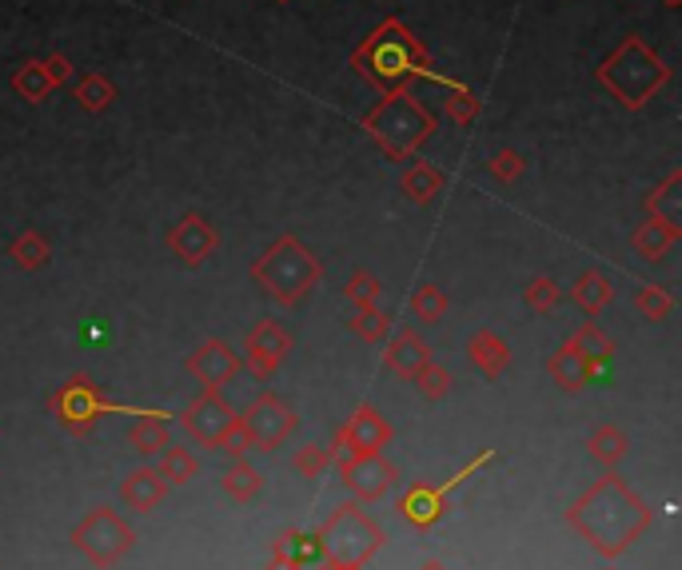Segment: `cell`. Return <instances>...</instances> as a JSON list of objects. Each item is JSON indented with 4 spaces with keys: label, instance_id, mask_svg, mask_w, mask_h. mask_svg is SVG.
Here are the masks:
<instances>
[{
    "label": "cell",
    "instance_id": "obj_1",
    "mask_svg": "<svg viewBox=\"0 0 682 570\" xmlns=\"http://www.w3.org/2000/svg\"><path fill=\"white\" fill-rule=\"evenodd\" d=\"M351 68H355V76H363V80H367L371 88H379V92H391V88H399V84H411L415 76H419V80H435V84H443L447 92L459 88V80L439 76V72L431 68V52L419 44V36H415L399 16H387V20H379V24L367 32V40L351 52Z\"/></svg>",
    "mask_w": 682,
    "mask_h": 570
},
{
    "label": "cell",
    "instance_id": "obj_2",
    "mask_svg": "<svg viewBox=\"0 0 682 570\" xmlns=\"http://www.w3.org/2000/svg\"><path fill=\"white\" fill-rule=\"evenodd\" d=\"M595 76L627 112H639L671 84V64L643 36H623V44L595 68Z\"/></svg>",
    "mask_w": 682,
    "mask_h": 570
},
{
    "label": "cell",
    "instance_id": "obj_3",
    "mask_svg": "<svg viewBox=\"0 0 682 570\" xmlns=\"http://www.w3.org/2000/svg\"><path fill=\"white\" fill-rule=\"evenodd\" d=\"M383 100L363 116V132L383 148V156L391 160H411L415 148L439 128L435 112L419 104V96L411 92V84H399L391 92H379Z\"/></svg>",
    "mask_w": 682,
    "mask_h": 570
},
{
    "label": "cell",
    "instance_id": "obj_4",
    "mask_svg": "<svg viewBox=\"0 0 682 570\" xmlns=\"http://www.w3.org/2000/svg\"><path fill=\"white\" fill-rule=\"evenodd\" d=\"M627 507H639V499L623 487V479L619 475H607L599 487H591V495H583L571 511H591V519L587 515H579V519H571L603 555H619V551H627L631 547V539L647 527V523H627V515L619 519V511H627Z\"/></svg>",
    "mask_w": 682,
    "mask_h": 570
},
{
    "label": "cell",
    "instance_id": "obj_5",
    "mask_svg": "<svg viewBox=\"0 0 682 570\" xmlns=\"http://www.w3.org/2000/svg\"><path fill=\"white\" fill-rule=\"evenodd\" d=\"M324 268L320 260L296 240V236H280L256 264H252V280L264 287L276 303L296 307L312 287L320 284Z\"/></svg>",
    "mask_w": 682,
    "mask_h": 570
},
{
    "label": "cell",
    "instance_id": "obj_6",
    "mask_svg": "<svg viewBox=\"0 0 682 570\" xmlns=\"http://www.w3.org/2000/svg\"><path fill=\"white\" fill-rule=\"evenodd\" d=\"M320 539H324V551H328L332 563H367V559L383 547V531H379L355 503L340 507V511L320 527Z\"/></svg>",
    "mask_w": 682,
    "mask_h": 570
},
{
    "label": "cell",
    "instance_id": "obj_7",
    "mask_svg": "<svg viewBox=\"0 0 682 570\" xmlns=\"http://www.w3.org/2000/svg\"><path fill=\"white\" fill-rule=\"evenodd\" d=\"M72 543H76L80 555H88L92 567L104 570V567H112V563H120V559L132 551V527H128L120 515L96 507L92 515L80 519V527L72 531Z\"/></svg>",
    "mask_w": 682,
    "mask_h": 570
},
{
    "label": "cell",
    "instance_id": "obj_8",
    "mask_svg": "<svg viewBox=\"0 0 682 570\" xmlns=\"http://www.w3.org/2000/svg\"><path fill=\"white\" fill-rule=\"evenodd\" d=\"M48 407H52V415H56L68 431H76V435H88L92 423H96L100 415H108V403L100 399V391H96L84 375L68 379V383L48 399Z\"/></svg>",
    "mask_w": 682,
    "mask_h": 570
},
{
    "label": "cell",
    "instance_id": "obj_9",
    "mask_svg": "<svg viewBox=\"0 0 682 570\" xmlns=\"http://www.w3.org/2000/svg\"><path fill=\"white\" fill-rule=\"evenodd\" d=\"M391 439V427L387 419L375 411V407H359L340 431H336V451H332V463L343 459H363V455H379Z\"/></svg>",
    "mask_w": 682,
    "mask_h": 570
},
{
    "label": "cell",
    "instance_id": "obj_10",
    "mask_svg": "<svg viewBox=\"0 0 682 570\" xmlns=\"http://www.w3.org/2000/svg\"><path fill=\"white\" fill-rule=\"evenodd\" d=\"M240 427L248 431L252 447H260V451H276V447L292 435L296 415H292V407H288L284 399H276V395L268 391V395H260V399H256V403L240 415Z\"/></svg>",
    "mask_w": 682,
    "mask_h": 570
},
{
    "label": "cell",
    "instance_id": "obj_11",
    "mask_svg": "<svg viewBox=\"0 0 682 570\" xmlns=\"http://www.w3.org/2000/svg\"><path fill=\"white\" fill-rule=\"evenodd\" d=\"M288 351H292V335L276 319H260L244 343V359H248L256 379H272L276 367L288 359Z\"/></svg>",
    "mask_w": 682,
    "mask_h": 570
},
{
    "label": "cell",
    "instance_id": "obj_12",
    "mask_svg": "<svg viewBox=\"0 0 682 570\" xmlns=\"http://www.w3.org/2000/svg\"><path fill=\"white\" fill-rule=\"evenodd\" d=\"M232 423H236V411L224 403L220 391H200L184 411V427L200 447H216Z\"/></svg>",
    "mask_w": 682,
    "mask_h": 570
},
{
    "label": "cell",
    "instance_id": "obj_13",
    "mask_svg": "<svg viewBox=\"0 0 682 570\" xmlns=\"http://www.w3.org/2000/svg\"><path fill=\"white\" fill-rule=\"evenodd\" d=\"M168 248L180 256V264L200 268L204 260H212V256H216L220 236H216V228H212L200 212H188V216H184V220L168 232Z\"/></svg>",
    "mask_w": 682,
    "mask_h": 570
},
{
    "label": "cell",
    "instance_id": "obj_14",
    "mask_svg": "<svg viewBox=\"0 0 682 570\" xmlns=\"http://www.w3.org/2000/svg\"><path fill=\"white\" fill-rule=\"evenodd\" d=\"M188 371L204 383V391H224V383L240 375V355L224 339H208L188 355Z\"/></svg>",
    "mask_w": 682,
    "mask_h": 570
},
{
    "label": "cell",
    "instance_id": "obj_15",
    "mask_svg": "<svg viewBox=\"0 0 682 570\" xmlns=\"http://www.w3.org/2000/svg\"><path fill=\"white\" fill-rule=\"evenodd\" d=\"M336 471L343 475V483L355 491V499H363V503H375L395 483V463H387L383 455L343 459V463H336Z\"/></svg>",
    "mask_w": 682,
    "mask_h": 570
},
{
    "label": "cell",
    "instance_id": "obj_16",
    "mask_svg": "<svg viewBox=\"0 0 682 570\" xmlns=\"http://www.w3.org/2000/svg\"><path fill=\"white\" fill-rule=\"evenodd\" d=\"M487 459H491V455H479V459H475V463H471L467 471H459V475H455V479H451L447 487H427V483H415V487H411V491L403 495V503H399V507H403V515H407V519H411L415 527H431V523H435V519L443 515L447 491H451V487H459V483H463V479H467L471 471H479V467H483Z\"/></svg>",
    "mask_w": 682,
    "mask_h": 570
},
{
    "label": "cell",
    "instance_id": "obj_17",
    "mask_svg": "<svg viewBox=\"0 0 682 570\" xmlns=\"http://www.w3.org/2000/svg\"><path fill=\"white\" fill-rule=\"evenodd\" d=\"M383 363H387V371H395L403 379H415V371L431 363V347L415 331H395L383 343Z\"/></svg>",
    "mask_w": 682,
    "mask_h": 570
},
{
    "label": "cell",
    "instance_id": "obj_18",
    "mask_svg": "<svg viewBox=\"0 0 682 570\" xmlns=\"http://www.w3.org/2000/svg\"><path fill=\"white\" fill-rule=\"evenodd\" d=\"M467 355H471V363L479 367V375H483V379H499V375L511 367V347H507L495 331H487V327L471 335Z\"/></svg>",
    "mask_w": 682,
    "mask_h": 570
},
{
    "label": "cell",
    "instance_id": "obj_19",
    "mask_svg": "<svg viewBox=\"0 0 682 570\" xmlns=\"http://www.w3.org/2000/svg\"><path fill=\"white\" fill-rule=\"evenodd\" d=\"M682 228L679 224H667V220H659V216H651L647 224H639L635 228V252L643 256V260H651V264H659V260H667V252L679 244Z\"/></svg>",
    "mask_w": 682,
    "mask_h": 570
},
{
    "label": "cell",
    "instance_id": "obj_20",
    "mask_svg": "<svg viewBox=\"0 0 682 570\" xmlns=\"http://www.w3.org/2000/svg\"><path fill=\"white\" fill-rule=\"evenodd\" d=\"M272 551H280V555H284V559H288L296 570L328 563V551H324L320 531H284V535L276 539V547H272Z\"/></svg>",
    "mask_w": 682,
    "mask_h": 570
},
{
    "label": "cell",
    "instance_id": "obj_21",
    "mask_svg": "<svg viewBox=\"0 0 682 570\" xmlns=\"http://www.w3.org/2000/svg\"><path fill=\"white\" fill-rule=\"evenodd\" d=\"M164 491H168V483L160 479L156 467H140L124 479V503L132 511H156L164 503Z\"/></svg>",
    "mask_w": 682,
    "mask_h": 570
},
{
    "label": "cell",
    "instance_id": "obj_22",
    "mask_svg": "<svg viewBox=\"0 0 682 570\" xmlns=\"http://www.w3.org/2000/svg\"><path fill=\"white\" fill-rule=\"evenodd\" d=\"M547 375H551V379H555L563 391H571V395H575V391H583V387L591 383L587 359H583V355H579L571 343H563V347H559V351L547 359Z\"/></svg>",
    "mask_w": 682,
    "mask_h": 570
},
{
    "label": "cell",
    "instance_id": "obj_23",
    "mask_svg": "<svg viewBox=\"0 0 682 570\" xmlns=\"http://www.w3.org/2000/svg\"><path fill=\"white\" fill-rule=\"evenodd\" d=\"M443 188H447V176H443L435 164H427V160H415V164L403 172V196H407L411 204H431Z\"/></svg>",
    "mask_w": 682,
    "mask_h": 570
},
{
    "label": "cell",
    "instance_id": "obj_24",
    "mask_svg": "<svg viewBox=\"0 0 682 570\" xmlns=\"http://www.w3.org/2000/svg\"><path fill=\"white\" fill-rule=\"evenodd\" d=\"M168 411H144L136 423H132V431H128V443L144 455V459H152V455H160L164 447H168V419H164Z\"/></svg>",
    "mask_w": 682,
    "mask_h": 570
},
{
    "label": "cell",
    "instance_id": "obj_25",
    "mask_svg": "<svg viewBox=\"0 0 682 570\" xmlns=\"http://www.w3.org/2000/svg\"><path fill=\"white\" fill-rule=\"evenodd\" d=\"M571 295H575V303L595 319V315L615 299V287H611V280H607L603 272H583V276L575 280V287H571Z\"/></svg>",
    "mask_w": 682,
    "mask_h": 570
},
{
    "label": "cell",
    "instance_id": "obj_26",
    "mask_svg": "<svg viewBox=\"0 0 682 570\" xmlns=\"http://www.w3.org/2000/svg\"><path fill=\"white\" fill-rule=\"evenodd\" d=\"M647 212L659 216V220H667V224H682V172L679 168L663 180V188H655V192L647 196Z\"/></svg>",
    "mask_w": 682,
    "mask_h": 570
},
{
    "label": "cell",
    "instance_id": "obj_27",
    "mask_svg": "<svg viewBox=\"0 0 682 570\" xmlns=\"http://www.w3.org/2000/svg\"><path fill=\"white\" fill-rule=\"evenodd\" d=\"M72 96H76V104H80L84 112H104V108H112V100H116V84H112L104 72H88V76L72 88Z\"/></svg>",
    "mask_w": 682,
    "mask_h": 570
},
{
    "label": "cell",
    "instance_id": "obj_28",
    "mask_svg": "<svg viewBox=\"0 0 682 570\" xmlns=\"http://www.w3.org/2000/svg\"><path fill=\"white\" fill-rule=\"evenodd\" d=\"M260 487H264V475H260L244 455L224 471V491H228L236 503H252V499L260 495Z\"/></svg>",
    "mask_w": 682,
    "mask_h": 570
},
{
    "label": "cell",
    "instance_id": "obj_29",
    "mask_svg": "<svg viewBox=\"0 0 682 570\" xmlns=\"http://www.w3.org/2000/svg\"><path fill=\"white\" fill-rule=\"evenodd\" d=\"M567 343H571V347H575V351H579V355H583L587 363H599V359H615V339H611V335H603L595 319H587V323H583V327H579V331H575V335H571Z\"/></svg>",
    "mask_w": 682,
    "mask_h": 570
},
{
    "label": "cell",
    "instance_id": "obj_30",
    "mask_svg": "<svg viewBox=\"0 0 682 570\" xmlns=\"http://www.w3.org/2000/svg\"><path fill=\"white\" fill-rule=\"evenodd\" d=\"M160 479L168 483V487H180V483H188V479H196V471H200V463H196V455L188 451V447H164L160 451Z\"/></svg>",
    "mask_w": 682,
    "mask_h": 570
},
{
    "label": "cell",
    "instance_id": "obj_31",
    "mask_svg": "<svg viewBox=\"0 0 682 570\" xmlns=\"http://www.w3.org/2000/svg\"><path fill=\"white\" fill-rule=\"evenodd\" d=\"M587 451H591V459H599L603 467H615V463H623V455H627V435H623L615 423H603V427L587 439Z\"/></svg>",
    "mask_w": 682,
    "mask_h": 570
},
{
    "label": "cell",
    "instance_id": "obj_32",
    "mask_svg": "<svg viewBox=\"0 0 682 570\" xmlns=\"http://www.w3.org/2000/svg\"><path fill=\"white\" fill-rule=\"evenodd\" d=\"M12 88H16V96H24L28 104H40V100L52 92V80H48V72H44L40 60H24V64L16 68V76H12Z\"/></svg>",
    "mask_w": 682,
    "mask_h": 570
},
{
    "label": "cell",
    "instance_id": "obj_33",
    "mask_svg": "<svg viewBox=\"0 0 682 570\" xmlns=\"http://www.w3.org/2000/svg\"><path fill=\"white\" fill-rule=\"evenodd\" d=\"M12 260H16V268H24V272L44 268V264H48V240H44L40 232H20V236L12 240Z\"/></svg>",
    "mask_w": 682,
    "mask_h": 570
},
{
    "label": "cell",
    "instance_id": "obj_34",
    "mask_svg": "<svg viewBox=\"0 0 682 570\" xmlns=\"http://www.w3.org/2000/svg\"><path fill=\"white\" fill-rule=\"evenodd\" d=\"M635 307L643 311V319H651V323H663V319H671V311H675V295H671L667 287L647 284V287H639V295H635Z\"/></svg>",
    "mask_w": 682,
    "mask_h": 570
},
{
    "label": "cell",
    "instance_id": "obj_35",
    "mask_svg": "<svg viewBox=\"0 0 682 570\" xmlns=\"http://www.w3.org/2000/svg\"><path fill=\"white\" fill-rule=\"evenodd\" d=\"M351 331L367 343H383L387 331H391V319L371 303V307H355V319H351Z\"/></svg>",
    "mask_w": 682,
    "mask_h": 570
},
{
    "label": "cell",
    "instance_id": "obj_36",
    "mask_svg": "<svg viewBox=\"0 0 682 570\" xmlns=\"http://www.w3.org/2000/svg\"><path fill=\"white\" fill-rule=\"evenodd\" d=\"M411 311H415L423 323H439V319L447 315V295H443V287L419 284L415 287V295H411Z\"/></svg>",
    "mask_w": 682,
    "mask_h": 570
},
{
    "label": "cell",
    "instance_id": "obj_37",
    "mask_svg": "<svg viewBox=\"0 0 682 570\" xmlns=\"http://www.w3.org/2000/svg\"><path fill=\"white\" fill-rule=\"evenodd\" d=\"M523 303H527L531 311H539V315H551V311L563 303V291H559V284H555L551 276H535V280L527 284V291H523Z\"/></svg>",
    "mask_w": 682,
    "mask_h": 570
},
{
    "label": "cell",
    "instance_id": "obj_38",
    "mask_svg": "<svg viewBox=\"0 0 682 570\" xmlns=\"http://www.w3.org/2000/svg\"><path fill=\"white\" fill-rule=\"evenodd\" d=\"M479 112H483V100H479L471 88H463V84H459V88H451V96H447V120H451V124L467 128Z\"/></svg>",
    "mask_w": 682,
    "mask_h": 570
},
{
    "label": "cell",
    "instance_id": "obj_39",
    "mask_svg": "<svg viewBox=\"0 0 682 570\" xmlns=\"http://www.w3.org/2000/svg\"><path fill=\"white\" fill-rule=\"evenodd\" d=\"M415 387H419V395H423V399H431V403H435V399H443V395L451 391V371H447V367H439V363L431 359L427 367H419V371H415Z\"/></svg>",
    "mask_w": 682,
    "mask_h": 570
},
{
    "label": "cell",
    "instance_id": "obj_40",
    "mask_svg": "<svg viewBox=\"0 0 682 570\" xmlns=\"http://www.w3.org/2000/svg\"><path fill=\"white\" fill-rule=\"evenodd\" d=\"M487 168H491V176H495L499 184H515V180L523 176L527 160H523V156H519L515 148H499V152L491 156V164H487Z\"/></svg>",
    "mask_w": 682,
    "mask_h": 570
},
{
    "label": "cell",
    "instance_id": "obj_41",
    "mask_svg": "<svg viewBox=\"0 0 682 570\" xmlns=\"http://www.w3.org/2000/svg\"><path fill=\"white\" fill-rule=\"evenodd\" d=\"M379 280L371 276V272H355L351 280H347V299L355 303V307H371L375 299H379Z\"/></svg>",
    "mask_w": 682,
    "mask_h": 570
},
{
    "label": "cell",
    "instance_id": "obj_42",
    "mask_svg": "<svg viewBox=\"0 0 682 570\" xmlns=\"http://www.w3.org/2000/svg\"><path fill=\"white\" fill-rule=\"evenodd\" d=\"M328 467H332V451H324V447H304V451L296 455V471H300L304 479H320Z\"/></svg>",
    "mask_w": 682,
    "mask_h": 570
},
{
    "label": "cell",
    "instance_id": "obj_43",
    "mask_svg": "<svg viewBox=\"0 0 682 570\" xmlns=\"http://www.w3.org/2000/svg\"><path fill=\"white\" fill-rule=\"evenodd\" d=\"M216 451H228L232 459H240V455H248V451H252V439H248V431L240 427V415H236V423H232V427L220 435Z\"/></svg>",
    "mask_w": 682,
    "mask_h": 570
},
{
    "label": "cell",
    "instance_id": "obj_44",
    "mask_svg": "<svg viewBox=\"0 0 682 570\" xmlns=\"http://www.w3.org/2000/svg\"><path fill=\"white\" fill-rule=\"evenodd\" d=\"M40 64H44V72H48L52 88H60V84H68V80H72V64H68V56L52 52V56H48V60H40Z\"/></svg>",
    "mask_w": 682,
    "mask_h": 570
},
{
    "label": "cell",
    "instance_id": "obj_45",
    "mask_svg": "<svg viewBox=\"0 0 682 570\" xmlns=\"http://www.w3.org/2000/svg\"><path fill=\"white\" fill-rule=\"evenodd\" d=\"M268 570H296V567H292V563H288L280 551H272V567H268Z\"/></svg>",
    "mask_w": 682,
    "mask_h": 570
},
{
    "label": "cell",
    "instance_id": "obj_46",
    "mask_svg": "<svg viewBox=\"0 0 682 570\" xmlns=\"http://www.w3.org/2000/svg\"><path fill=\"white\" fill-rule=\"evenodd\" d=\"M340 570H367V563H340Z\"/></svg>",
    "mask_w": 682,
    "mask_h": 570
},
{
    "label": "cell",
    "instance_id": "obj_47",
    "mask_svg": "<svg viewBox=\"0 0 682 570\" xmlns=\"http://www.w3.org/2000/svg\"><path fill=\"white\" fill-rule=\"evenodd\" d=\"M316 570H340V563H332V559H328V563H320Z\"/></svg>",
    "mask_w": 682,
    "mask_h": 570
},
{
    "label": "cell",
    "instance_id": "obj_48",
    "mask_svg": "<svg viewBox=\"0 0 682 570\" xmlns=\"http://www.w3.org/2000/svg\"><path fill=\"white\" fill-rule=\"evenodd\" d=\"M419 570H447L443 563H427V567H419Z\"/></svg>",
    "mask_w": 682,
    "mask_h": 570
},
{
    "label": "cell",
    "instance_id": "obj_49",
    "mask_svg": "<svg viewBox=\"0 0 682 570\" xmlns=\"http://www.w3.org/2000/svg\"><path fill=\"white\" fill-rule=\"evenodd\" d=\"M663 4H671V8H675V4H682V0H663Z\"/></svg>",
    "mask_w": 682,
    "mask_h": 570
},
{
    "label": "cell",
    "instance_id": "obj_50",
    "mask_svg": "<svg viewBox=\"0 0 682 570\" xmlns=\"http://www.w3.org/2000/svg\"><path fill=\"white\" fill-rule=\"evenodd\" d=\"M280 4H288V0H280Z\"/></svg>",
    "mask_w": 682,
    "mask_h": 570
}]
</instances>
